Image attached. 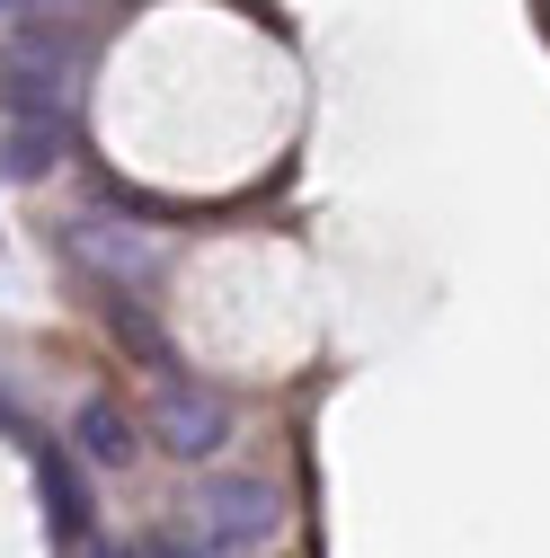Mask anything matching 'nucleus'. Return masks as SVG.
Instances as JSON below:
<instances>
[{
	"label": "nucleus",
	"instance_id": "6",
	"mask_svg": "<svg viewBox=\"0 0 550 558\" xmlns=\"http://www.w3.org/2000/svg\"><path fill=\"white\" fill-rule=\"evenodd\" d=\"M36 478H45V514L62 541H81L89 532V497H81V470L62 461V452H36Z\"/></svg>",
	"mask_w": 550,
	"mask_h": 558
},
{
	"label": "nucleus",
	"instance_id": "9",
	"mask_svg": "<svg viewBox=\"0 0 550 558\" xmlns=\"http://www.w3.org/2000/svg\"><path fill=\"white\" fill-rule=\"evenodd\" d=\"M116 337L133 345V355H152V364H160V337H152V319H143V311H133L124 293H116Z\"/></svg>",
	"mask_w": 550,
	"mask_h": 558
},
{
	"label": "nucleus",
	"instance_id": "2",
	"mask_svg": "<svg viewBox=\"0 0 550 558\" xmlns=\"http://www.w3.org/2000/svg\"><path fill=\"white\" fill-rule=\"evenodd\" d=\"M187 532L204 549H223V558H249V549H266L285 532V497H275L266 478L214 470V478H195V497H187Z\"/></svg>",
	"mask_w": 550,
	"mask_h": 558
},
{
	"label": "nucleus",
	"instance_id": "1",
	"mask_svg": "<svg viewBox=\"0 0 550 558\" xmlns=\"http://www.w3.org/2000/svg\"><path fill=\"white\" fill-rule=\"evenodd\" d=\"M81 98V36L72 27H19L0 36V116H72Z\"/></svg>",
	"mask_w": 550,
	"mask_h": 558
},
{
	"label": "nucleus",
	"instance_id": "4",
	"mask_svg": "<svg viewBox=\"0 0 550 558\" xmlns=\"http://www.w3.org/2000/svg\"><path fill=\"white\" fill-rule=\"evenodd\" d=\"M72 444H81L98 470H124L133 452H143V435H133V416H124L116 399H81V416H72Z\"/></svg>",
	"mask_w": 550,
	"mask_h": 558
},
{
	"label": "nucleus",
	"instance_id": "8",
	"mask_svg": "<svg viewBox=\"0 0 550 558\" xmlns=\"http://www.w3.org/2000/svg\"><path fill=\"white\" fill-rule=\"evenodd\" d=\"M133 558H223V549H204L195 532H143V541H133Z\"/></svg>",
	"mask_w": 550,
	"mask_h": 558
},
{
	"label": "nucleus",
	"instance_id": "10",
	"mask_svg": "<svg viewBox=\"0 0 550 558\" xmlns=\"http://www.w3.org/2000/svg\"><path fill=\"white\" fill-rule=\"evenodd\" d=\"M36 10H53V0H0V19H36Z\"/></svg>",
	"mask_w": 550,
	"mask_h": 558
},
{
	"label": "nucleus",
	"instance_id": "11",
	"mask_svg": "<svg viewBox=\"0 0 550 558\" xmlns=\"http://www.w3.org/2000/svg\"><path fill=\"white\" fill-rule=\"evenodd\" d=\"M89 558H133V549H89Z\"/></svg>",
	"mask_w": 550,
	"mask_h": 558
},
{
	"label": "nucleus",
	"instance_id": "7",
	"mask_svg": "<svg viewBox=\"0 0 550 558\" xmlns=\"http://www.w3.org/2000/svg\"><path fill=\"white\" fill-rule=\"evenodd\" d=\"M81 257H89V266H107L116 284L152 266V248H143V240H116V222H81Z\"/></svg>",
	"mask_w": 550,
	"mask_h": 558
},
{
	"label": "nucleus",
	"instance_id": "3",
	"mask_svg": "<svg viewBox=\"0 0 550 558\" xmlns=\"http://www.w3.org/2000/svg\"><path fill=\"white\" fill-rule=\"evenodd\" d=\"M152 444L160 452H178V461H214L223 444H231V399L214 390V381H160V399H152Z\"/></svg>",
	"mask_w": 550,
	"mask_h": 558
},
{
	"label": "nucleus",
	"instance_id": "5",
	"mask_svg": "<svg viewBox=\"0 0 550 558\" xmlns=\"http://www.w3.org/2000/svg\"><path fill=\"white\" fill-rule=\"evenodd\" d=\"M62 160V116H10L0 124V169L10 178H45Z\"/></svg>",
	"mask_w": 550,
	"mask_h": 558
}]
</instances>
